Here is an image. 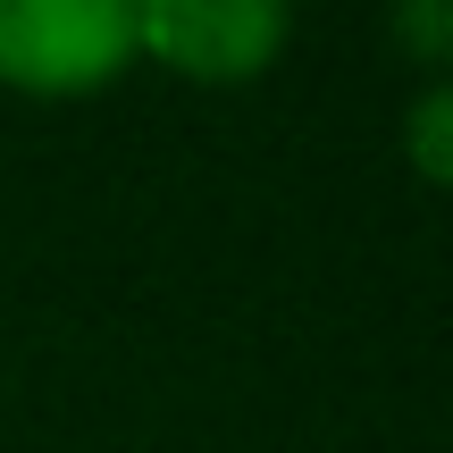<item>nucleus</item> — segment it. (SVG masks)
Returning a JSON list of instances; mask_svg holds the SVG:
<instances>
[{
    "instance_id": "obj_1",
    "label": "nucleus",
    "mask_w": 453,
    "mask_h": 453,
    "mask_svg": "<svg viewBox=\"0 0 453 453\" xmlns=\"http://www.w3.org/2000/svg\"><path fill=\"white\" fill-rule=\"evenodd\" d=\"M134 67V0H0V84L84 101Z\"/></svg>"
},
{
    "instance_id": "obj_2",
    "label": "nucleus",
    "mask_w": 453,
    "mask_h": 453,
    "mask_svg": "<svg viewBox=\"0 0 453 453\" xmlns=\"http://www.w3.org/2000/svg\"><path fill=\"white\" fill-rule=\"evenodd\" d=\"M294 34L286 0H134V59L185 84H252Z\"/></svg>"
},
{
    "instance_id": "obj_3",
    "label": "nucleus",
    "mask_w": 453,
    "mask_h": 453,
    "mask_svg": "<svg viewBox=\"0 0 453 453\" xmlns=\"http://www.w3.org/2000/svg\"><path fill=\"white\" fill-rule=\"evenodd\" d=\"M445 110H453L445 84H428V93H420V118H411V160H420V177H428V185L445 177Z\"/></svg>"
}]
</instances>
